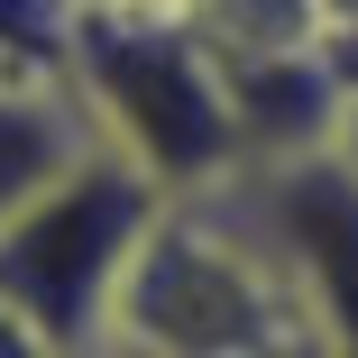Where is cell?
Here are the masks:
<instances>
[{"instance_id": "1", "label": "cell", "mask_w": 358, "mask_h": 358, "mask_svg": "<svg viewBox=\"0 0 358 358\" xmlns=\"http://www.w3.org/2000/svg\"><path fill=\"white\" fill-rule=\"evenodd\" d=\"M83 358H322L303 294L239 175L221 193H175L157 211L110 303V331Z\"/></svg>"}, {"instance_id": "2", "label": "cell", "mask_w": 358, "mask_h": 358, "mask_svg": "<svg viewBox=\"0 0 358 358\" xmlns=\"http://www.w3.org/2000/svg\"><path fill=\"white\" fill-rule=\"evenodd\" d=\"M64 83L83 92L101 148L129 157L166 193H221L230 175H248V138L221 83V55L193 37L184 10H120L92 0L74 28V64Z\"/></svg>"}, {"instance_id": "3", "label": "cell", "mask_w": 358, "mask_h": 358, "mask_svg": "<svg viewBox=\"0 0 358 358\" xmlns=\"http://www.w3.org/2000/svg\"><path fill=\"white\" fill-rule=\"evenodd\" d=\"M166 202H175L166 184H148L129 157L92 148L74 175H55L28 211L0 221V294H10L64 358H83L110 331L129 257L148 248V230H157Z\"/></svg>"}, {"instance_id": "4", "label": "cell", "mask_w": 358, "mask_h": 358, "mask_svg": "<svg viewBox=\"0 0 358 358\" xmlns=\"http://www.w3.org/2000/svg\"><path fill=\"white\" fill-rule=\"evenodd\" d=\"M248 211L266 221L285 275L303 294L313 349L322 358H358V166L340 148H303L239 175Z\"/></svg>"}, {"instance_id": "5", "label": "cell", "mask_w": 358, "mask_h": 358, "mask_svg": "<svg viewBox=\"0 0 358 358\" xmlns=\"http://www.w3.org/2000/svg\"><path fill=\"white\" fill-rule=\"evenodd\" d=\"M101 148V129L83 110L74 83H46V74H0V221L28 211L55 175H74Z\"/></svg>"}, {"instance_id": "6", "label": "cell", "mask_w": 358, "mask_h": 358, "mask_svg": "<svg viewBox=\"0 0 358 358\" xmlns=\"http://www.w3.org/2000/svg\"><path fill=\"white\" fill-rule=\"evenodd\" d=\"M0 358H64V349H55V340H46L19 303H10V294H0Z\"/></svg>"}, {"instance_id": "7", "label": "cell", "mask_w": 358, "mask_h": 358, "mask_svg": "<svg viewBox=\"0 0 358 358\" xmlns=\"http://www.w3.org/2000/svg\"><path fill=\"white\" fill-rule=\"evenodd\" d=\"M331 148H340V157L358 166V83H349V110H340V138H331Z\"/></svg>"}, {"instance_id": "8", "label": "cell", "mask_w": 358, "mask_h": 358, "mask_svg": "<svg viewBox=\"0 0 358 358\" xmlns=\"http://www.w3.org/2000/svg\"><path fill=\"white\" fill-rule=\"evenodd\" d=\"M331 10H358V0H331Z\"/></svg>"}, {"instance_id": "9", "label": "cell", "mask_w": 358, "mask_h": 358, "mask_svg": "<svg viewBox=\"0 0 358 358\" xmlns=\"http://www.w3.org/2000/svg\"><path fill=\"white\" fill-rule=\"evenodd\" d=\"M0 74H10V64H0Z\"/></svg>"}]
</instances>
